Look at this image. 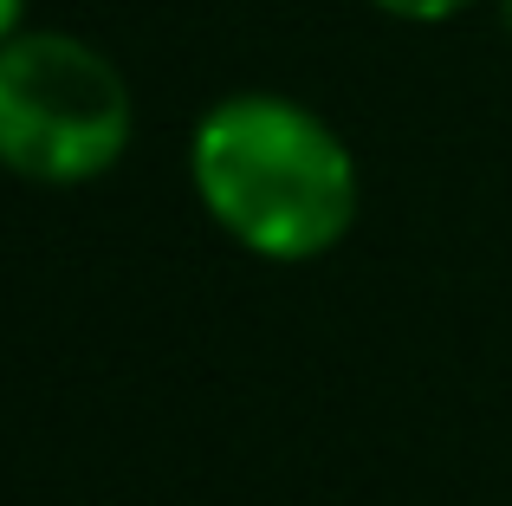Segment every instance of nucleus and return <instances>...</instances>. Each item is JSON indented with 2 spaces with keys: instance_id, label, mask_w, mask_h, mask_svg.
<instances>
[{
  "instance_id": "f257e3e1",
  "label": "nucleus",
  "mask_w": 512,
  "mask_h": 506,
  "mask_svg": "<svg viewBox=\"0 0 512 506\" xmlns=\"http://www.w3.org/2000/svg\"><path fill=\"white\" fill-rule=\"evenodd\" d=\"M188 182L208 221L260 260H318L357 228V163L318 111L279 91H234L188 137Z\"/></svg>"
},
{
  "instance_id": "f03ea898",
  "label": "nucleus",
  "mask_w": 512,
  "mask_h": 506,
  "mask_svg": "<svg viewBox=\"0 0 512 506\" xmlns=\"http://www.w3.org/2000/svg\"><path fill=\"white\" fill-rule=\"evenodd\" d=\"M137 104L78 33H13L0 46V169L46 189H78L124 163Z\"/></svg>"
},
{
  "instance_id": "7ed1b4c3",
  "label": "nucleus",
  "mask_w": 512,
  "mask_h": 506,
  "mask_svg": "<svg viewBox=\"0 0 512 506\" xmlns=\"http://www.w3.org/2000/svg\"><path fill=\"white\" fill-rule=\"evenodd\" d=\"M370 7H383L389 20H415V26H435V20H454V13H467L474 0H370Z\"/></svg>"
},
{
  "instance_id": "20e7f679",
  "label": "nucleus",
  "mask_w": 512,
  "mask_h": 506,
  "mask_svg": "<svg viewBox=\"0 0 512 506\" xmlns=\"http://www.w3.org/2000/svg\"><path fill=\"white\" fill-rule=\"evenodd\" d=\"M20 20H26V0H0V46H7L13 33H26Z\"/></svg>"
},
{
  "instance_id": "39448f33",
  "label": "nucleus",
  "mask_w": 512,
  "mask_h": 506,
  "mask_svg": "<svg viewBox=\"0 0 512 506\" xmlns=\"http://www.w3.org/2000/svg\"><path fill=\"white\" fill-rule=\"evenodd\" d=\"M500 20H506V33H512V0H500Z\"/></svg>"
}]
</instances>
